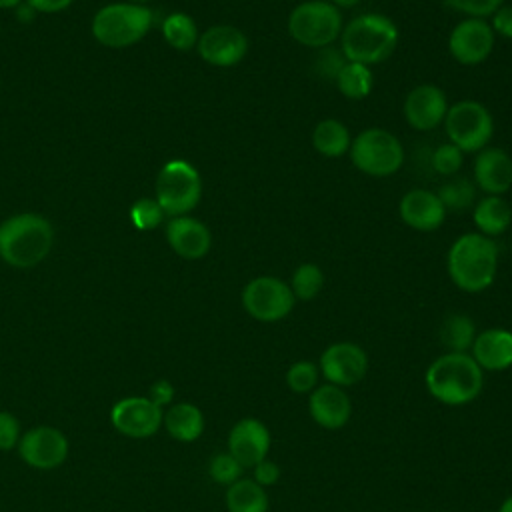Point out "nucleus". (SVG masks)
<instances>
[{
    "label": "nucleus",
    "instance_id": "1",
    "mask_svg": "<svg viewBox=\"0 0 512 512\" xmlns=\"http://www.w3.org/2000/svg\"><path fill=\"white\" fill-rule=\"evenodd\" d=\"M448 276L462 292L478 294L492 286L498 272V246L480 232H466L454 240L446 258Z\"/></svg>",
    "mask_w": 512,
    "mask_h": 512
},
{
    "label": "nucleus",
    "instance_id": "2",
    "mask_svg": "<svg viewBox=\"0 0 512 512\" xmlns=\"http://www.w3.org/2000/svg\"><path fill=\"white\" fill-rule=\"evenodd\" d=\"M428 394L446 406H464L478 398L484 372L468 352H446L430 362L424 374Z\"/></svg>",
    "mask_w": 512,
    "mask_h": 512
},
{
    "label": "nucleus",
    "instance_id": "3",
    "mask_svg": "<svg viewBox=\"0 0 512 512\" xmlns=\"http://www.w3.org/2000/svg\"><path fill=\"white\" fill-rule=\"evenodd\" d=\"M398 44L396 24L376 12L352 18L340 32V50L348 62L364 66L380 64L392 56Z\"/></svg>",
    "mask_w": 512,
    "mask_h": 512
},
{
    "label": "nucleus",
    "instance_id": "4",
    "mask_svg": "<svg viewBox=\"0 0 512 512\" xmlns=\"http://www.w3.org/2000/svg\"><path fill=\"white\" fill-rule=\"evenodd\" d=\"M52 224L40 214H16L0 224V258L14 268L40 264L52 248Z\"/></svg>",
    "mask_w": 512,
    "mask_h": 512
},
{
    "label": "nucleus",
    "instance_id": "5",
    "mask_svg": "<svg viewBox=\"0 0 512 512\" xmlns=\"http://www.w3.org/2000/svg\"><path fill=\"white\" fill-rule=\"evenodd\" d=\"M288 34L302 46L326 48L340 38L344 28L340 10L326 0H306L288 14Z\"/></svg>",
    "mask_w": 512,
    "mask_h": 512
},
{
    "label": "nucleus",
    "instance_id": "6",
    "mask_svg": "<svg viewBox=\"0 0 512 512\" xmlns=\"http://www.w3.org/2000/svg\"><path fill=\"white\" fill-rule=\"evenodd\" d=\"M352 164L368 176L386 178L396 174L404 164L402 142L384 128H366L350 144Z\"/></svg>",
    "mask_w": 512,
    "mask_h": 512
},
{
    "label": "nucleus",
    "instance_id": "7",
    "mask_svg": "<svg viewBox=\"0 0 512 512\" xmlns=\"http://www.w3.org/2000/svg\"><path fill=\"white\" fill-rule=\"evenodd\" d=\"M152 26V12L140 4H110L96 12L92 20L94 38L110 48L132 46L142 40Z\"/></svg>",
    "mask_w": 512,
    "mask_h": 512
},
{
    "label": "nucleus",
    "instance_id": "8",
    "mask_svg": "<svg viewBox=\"0 0 512 512\" xmlns=\"http://www.w3.org/2000/svg\"><path fill=\"white\" fill-rule=\"evenodd\" d=\"M202 196L198 170L186 160H170L156 178V202L168 216H186Z\"/></svg>",
    "mask_w": 512,
    "mask_h": 512
},
{
    "label": "nucleus",
    "instance_id": "9",
    "mask_svg": "<svg viewBox=\"0 0 512 512\" xmlns=\"http://www.w3.org/2000/svg\"><path fill=\"white\" fill-rule=\"evenodd\" d=\"M448 142L460 152H480L488 146L494 134V120L490 110L478 100H460L448 106L444 118Z\"/></svg>",
    "mask_w": 512,
    "mask_h": 512
},
{
    "label": "nucleus",
    "instance_id": "10",
    "mask_svg": "<svg viewBox=\"0 0 512 512\" xmlns=\"http://www.w3.org/2000/svg\"><path fill=\"white\" fill-rule=\"evenodd\" d=\"M242 308L248 316L258 322H278L284 320L296 298L290 290V284L276 276H256L242 288Z\"/></svg>",
    "mask_w": 512,
    "mask_h": 512
},
{
    "label": "nucleus",
    "instance_id": "11",
    "mask_svg": "<svg viewBox=\"0 0 512 512\" xmlns=\"http://www.w3.org/2000/svg\"><path fill=\"white\" fill-rule=\"evenodd\" d=\"M318 370L328 384L348 388L364 380L368 356L364 348L354 342H334L320 354Z\"/></svg>",
    "mask_w": 512,
    "mask_h": 512
},
{
    "label": "nucleus",
    "instance_id": "12",
    "mask_svg": "<svg viewBox=\"0 0 512 512\" xmlns=\"http://www.w3.org/2000/svg\"><path fill=\"white\" fill-rule=\"evenodd\" d=\"M164 412L148 396L120 398L110 410V422L116 432L128 438H150L162 426Z\"/></svg>",
    "mask_w": 512,
    "mask_h": 512
},
{
    "label": "nucleus",
    "instance_id": "13",
    "mask_svg": "<svg viewBox=\"0 0 512 512\" xmlns=\"http://www.w3.org/2000/svg\"><path fill=\"white\" fill-rule=\"evenodd\" d=\"M20 458L36 470H54L68 458V438L54 426H36L18 440Z\"/></svg>",
    "mask_w": 512,
    "mask_h": 512
},
{
    "label": "nucleus",
    "instance_id": "14",
    "mask_svg": "<svg viewBox=\"0 0 512 512\" xmlns=\"http://www.w3.org/2000/svg\"><path fill=\"white\" fill-rule=\"evenodd\" d=\"M494 48V32L484 18L458 22L448 36V52L462 66L482 64Z\"/></svg>",
    "mask_w": 512,
    "mask_h": 512
},
{
    "label": "nucleus",
    "instance_id": "15",
    "mask_svg": "<svg viewBox=\"0 0 512 512\" xmlns=\"http://www.w3.org/2000/svg\"><path fill=\"white\" fill-rule=\"evenodd\" d=\"M196 48L204 62L218 68H230L244 60L248 38L232 24H216L198 36Z\"/></svg>",
    "mask_w": 512,
    "mask_h": 512
},
{
    "label": "nucleus",
    "instance_id": "16",
    "mask_svg": "<svg viewBox=\"0 0 512 512\" xmlns=\"http://www.w3.org/2000/svg\"><path fill=\"white\" fill-rule=\"evenodd\" d=\"M402 112L414 130L428 132L444 122L448 100L444 90L436 84H418L406 94Z\"/></svg>",
    "mask_w": 512,
    "mask_h": 512
},
{
    "label": "nucleus",
    "instance_id": "17",
    "mask_svg": "<svg viewBox=\"0 0 512 512\" xmlns=\"http://www.w3.org/2000/svg\"><path fill=\"white\" fill-rule=\"evenodd\" d=\"M228 452L244 466L252 468L260 460L268 458V450L272 444L268 426L254 418L246 416L240 418L228 432Z\"/></svg>",
    "mask_w": 512,
    "mask_h": 512
},
{
    "label": "nucleus",
    "instance_id": "18",
    "mask_svg": "<svg viewBox=\"0 0 512 512\" xmlns=\"http://www.w3.org/2000/svg\"><path fill=\"white\" fill-rule=\"evenodd\" d=\"M308 414L324 430H340L352 416V402L344 388L318 384L308 394Z\"/></svg>",
    "mask_w": 512,
    "mask_h": 512
},
{
    "label": "nucleus",
    "instance_id": "19",
    "mask_svg": "<svg viewBox=\"0 0 512 512\" xmlns=\"http://www.w3.org/2000/svg\"><path fill=\"white\" fill-rule=\"evenodd\" d=\"M402 222L418 232H434L444 224L446 210L436 192L414 188L406 192L398 206Z\"/></svg>",
    "mask_w": 512,
    "mask_h": 512
},
{
    "label": "nucleus",
    "instance_id": "20",
    "mask_svg": "<svg viewBox=\"0 0 512 512\" xmlns=\"http://www.w3.org/2000/svg\"><path fill=\"white\" fill-rule=\"evenodd\" d=\"M474 184L486 196H502L512 186V158L502 148H482L474 158Z\"/></svg>",
    "mask_w": 512,
    "mask_h": 512
},
{
    "label": "nucleus",
    "instance_id": "21",
    "mask_svg": "<svg viewBox=\"0 0 512 512\" xmlns=\"http://www.w3.org/2000/svg\"><path fill=\"white\" fill-rule=\"evenodd\" d=\"M166 240L170 248L186 260L206 256L212 246L208 226L190 216H174L166 226Z\"/></svg>",
    "mask_w": 512,
    "mask_h": 512
},
{
    "label": "nucleus",
    "instance_id": "22",
    "mask_svg": "<svg viewBox=\"0 0 512 512\" xmlns=\"http://www.w3.org/2000/svg\"><path fill=\"white\" fill-rule=\"evenodd\" d=\"M482 372H502L512 366V332L488 328L476 334L470 352Z\"/></svg>",
    "mask_w": 512,
    "mask_h": 512
},
{
    "label": "nucleus",
    "instance_id": "23",
    "mask_svg": "<svg viewBox=\"0 0 512 512\" xmlns=\"http://www.w3.org/2000/svg\"><path fill=\"white\" fill-rule=\"evenodd\" d=\"M162 426L178 442H194L204 432V414L192 402H172L164 412Z\"/></svg>",
    "mask_w": 512,
    "mask_h": 512
},
{
    "label": "nucleus",
    "instance_id": "24",
    "mask_svg": "<svg viewBox=\"0 0 512 512\" xmlns=\"http://www.w3.org/2000/svg\"><path fill=\"white\" fill-rule=\"evenodd\" d=\"M472 220L480 234L494 238L508 230L512 222V208L502 196H486L474 204Z\"/></svg>",
    "mask_w": 512,
    "mask_h": 512
},
{
    "label": "nucleus",
    "instance_id": "25",
    "mask_svg": "<svg viewBox=\"0 0 512 512\" xmlns=\"http://www.w3.org/2000/svg\"><path fill=\"white\" fill-rule=\"evenodd\" d=\"M224 502L228 512H268L266 488L244 476L226 486Z\"/></svg>",
    "mask_w": 512,
    "mask_h": 512
},
{
    "label": "nucleus",
    "instance_id": "26",
    "mask_svg": "<svg viewBox=\"0 0 512 512\" xmlns=\"http://www.w3.org/2000/svg\"><path fill=\"white\" fill-rule=\"evenodd\" d=\"M350 144H352V138L348 128L336 118L320 120L312 130V146L318 154L326 158L344 156L350 150Z\"/></svg>",
    "mask_w": 512,
    "mask_h": 512
},
{
    "label": "nucleus",
    "instance_id": "27",
    "mask_svg": "<svg viewBox=\"0 0 512 512\" xmlns=\"http://www.w3.org/2000/svg\"><path fill=\"white\" fill-rule=\"evenodd\" d=\"M476 338V328L466 314H448L440 326V340L448 352H468Z\"/></svg>",
    "mask_w": 512,
    "mask_h": 512
},
{
    "label": "nucleus",
    "instance_id": "28",
    "mask_svg": "<svg viewBox=\"0 0 512 512\" xmlns=\"http://www.w3.org/2000/svg\"><path fill=\"white\" fill-rule=\"evenodd\" d=\"M334 84L342 96L350 100H362L372 92L374 76L370 66H364L358 62H346V66L340 70Z\"/></svg>",
    "mask_w": 512,
    "mask_h": 512
},
{
    "label": "nucleus",
    "instance_id": "29",
    "mask_svg": "<svg viewBox=\"0 0 512 512\" xmlns=\"http://www.w3.org/2000/svg\"><path fill=\"white\" fill-rule=\"evenodd\" d=\"M162 34L164 40L176 48V50H190L198 44V28L196 22L184 14V12H174L162 22Z\"/></svg>",
    "mask_w": 512,
    "mask_h": 512
},
{
    "label": "nucleus",
    "instance_id": "30",
    "mask_svg": "<svg viewBox=\"0 0 512 512\" xmlns=\"http://www.w3.org/2000/svg\"><path fill=\"white\" fill-rule=\"evenodd\" d=\"M436 196L440 198L446 212L448 210L464 212V210L472 208L474 198H476V188H474L472 180H468L464 176H452L438 188Z\"/></svg>",
    "mask_w": 512,
    "mask_h": 512
},
{
    "label": "nucleus",
    "instance_id": "31",
    "mask_svg": "<svg viewBox=\"0 0 512 512\" xmlns=\"http://www.w3.org/2000/svg\"><path fill=\"white\" fill-rule=\"evenodd\" d=\"M324 288V272L318 264L312 262H304L300 264L290 280V290L294 294L296 300H312L316 298Z\"/></svg>",
    "mask_w": 512,
    "mask_h": 512
},
{
    "label": "nucleus",
    "instance_id": "32",
    "mask_svg": "<svg viewBox=\"0 0 512 512\" xmlns=\"http://www.w3.org/2000/svg\"><path fill=\"white\" fill-rule=\"evenodd\" d=\"M320 370L310 360H298L286 370V386L296 394H310L318 386Z\"/></svg>",
    "mask_w": 512,
    "mask_h": 512
},
{
    "label": "nucleus",
    "instance_id": "33",
    "mask_svg": "<svg viewBox=\"0 0 512 512\" xmlns=\"http://www.w3.org/2000/svg\"><path fill=\"white\" fill-rule=\"evenodd\" d=\"M244 470L246 468L230 452L214 454L208 462V476L222 486H230L240 480L244 476Z\"/></svg>",
    "mask_w": 512,
    "mask_h": 512
},
{
    "label": "nucleus",
    "instance_id": "34",
    "mask_svg": "<svg viewBox=\"0 0 512 512\" xmlns=\"http://www.w3.org/2000/svg\"><path fill=\"white\" fill-rule=\"evenodd\" d=\"M162 216H164V212H162L160 204L156 200H152V198H140L130 208L132 224L138 230H152V228H156L162 222Z\"/></svg>",
    "mask_w": 512,
    "mask_h": 512
},
{
    "label": "nucleus",
    "instance_id": "35",
    "mask_svg": "<svg viewBox=\"0 0 512 512\" xmlns=\"http://www.w3.org/2000/svg\"><path fill=\"white\" fill-rule=\"evenodd\" d=\"M346 58L342 54V50H336L332 46H326V48H320L318 54H316V60H314V70L320 78L324 80H330V82H336L340 70L346 66Z\"/></svg>",
    "mask_w": 512,
    "mask_h": 512
},
{
    "label": "nucleus",
    "instance_id": "36",
    "mask_svg": "<svg viewBox=\"0 0 512 512\" xmlns=\"http://www.w3.org/2000/svg\"><path fill=\"white\" fill-rule=\"evenodd\" d=\"M464 162V152H460L454 144H440L432 154V168L440 176H454Z\"/></svg>",
    "mask_w": 512,
    "mask_h": 512
},
{
    "label": "nucleus",
    "instance_id": "37",
    "mask_svg": "<svg viewBox=\"0 0 512 512\" xmlns=\"http://www.w3.org/2000/svg\"><path fill=\"white\" fill-rule=\"evenodd\" d=\"M444 6L466 14L468 18H486L492 16L502 4L504 0H442Z\"/></svg>",
    "mask_w": 512,
    "mask_h": 512
},
{
    "label": "nucleus",
    "instance_id": "38",
    "mask_svg": "<svg viewBox=\"0 0 512 512\" xmlns=\"http://www.w3.org/2000/svg\"><path fill=\"white\" fill-rule=\"evenodd\" d=\"M20 422L12 412L0 410V450L8 452L18 446L20 440Z\"/></svg>",
    "mask_w": 512,
    "mask_h": 512
},
{
    "label": "nucleus",
    "instance_id": "39",
    "mask_svg": "<svg viewBox=\"0 0 512 512\" xmlns=\"http://www.w3.org/2000/svg\"><path fill=\"white\" fill-rule=\"evenodd\" d=\"M252 480L258 482L260 486L268 488V486H274L278 480H280V468L274 460L270 458H264L260 460L258 464L252 466Z\"/></svg>",
    "mask_w": 512,
    "mask_h": 512
},
{
    "label": "nucleus",
    "instance_id": "40",
    "mask_svg": "<svg viewBox=\"0 0 512 512\" xmlns=\"http://www.w3.org/2000/svg\"><path fill=\"white\" fill-rule=\"evenodd\" d=\"M490 28L494 32V36H502L506 40H512V6L502 4L494 14H492V22Z\"/></svg>",
    "mask_w": 512,
    "mask_h": 512
},
{
    "label": "nucleus",
    "instance_id": "41",
    "mask_svg": "<svg viewBox=\"0 0 512 512\" xmlns=\"http://www.w3.org/2000/svg\"><path fill=\"white\" fill-rule=\"evenodd\" d=\"M174 394H176V390H174V386H172L168 380H156V382L150 386V390H148V398H150L156 406H160V408L170 406V404L174 402Z\"/></svg>",
    "mask_w": 512,
    "mask_h": 512
},
{
    "label": "nucleus",
    "instance_id": "42",
    "mask_svg": "<svg viewBox=\"0 0 512 512\" xmlns=\"http://www.w3.org/2000/svg\"><path fill=\"white\" fill-rule=\"evenodd\" d=\"M72 4V0H28V6L36 12H60L66 10Z\"/></svg>",
    "mask_w": 512,
    "mask_h": 512
},
{
    "label": "nucleus",
    "instance_id": "43",
    "mask_svg": "<svg viewBox=\"0 0 512 512\" xmlns=\"http://www.w3.org/2000/svg\"><path fill=\"white\" fill-rule=\"evenodd\" d=\"M338 10H348V8H354L356 4H360V0H330Z\"/></svg>",
    "mask_w": 512,
    "mask_h": 512
},
{
    "label": "nucleus",
    "instance_id": "44",
    "mask_svg": "<svg viewBox=\"0 0 512 512\" xmlns=\"http://www.w3.org/2000/svg\"><path fill=\"white\" fill-rule=\"evenodd\" d=\"M498 512H512V494L506 496L498 508Z\"/></svg>",
    "mask_w": 512,
    "mask_h": 512
},
{
    "label": "nucleus",
    "instance_id": "45",
    "mask_svg": "<svg viewBox=\"0 0 512 512\" xmlns=\"http://www.w3.org/2000/svg\"><path fill=\"white\" fill-rule=\"evenodd\" d=\"M20 0H0V8H14Z\"/></svg>",
    "mask_w": 512,
    "mask_h": 512
},
{
    "label": "nucleus",
    "instance_id": "46",
    "mask_svg": "<svg viewBox=\"0 0 512 512\" xmlns=\"http://www.w3.org/2000/svg\"><path fill=\"white\" fill-rule=\"evenodd\" d=\"M130 2H136V4H142V2H148V0H130Z\"/></svg>",
    "mask_w": 512,
    "mask_h": 512
}]
</instances>
